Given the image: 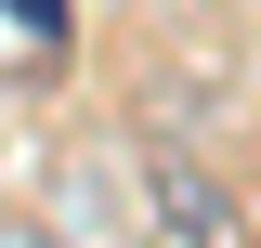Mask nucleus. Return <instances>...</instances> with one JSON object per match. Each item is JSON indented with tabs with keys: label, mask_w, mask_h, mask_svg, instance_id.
<instances>
[{
	"label": "nucleus",
	"mask_w": 261,
	"mask_h": 248,
	"mask_svg": "<svg viewBox=\"0 0 261 248\" xmlns=\"http://www.w3.org/2000/svg\"><path fill=\"white\" fill-rule=\"evenodd\" d=\"M13 27H39V39H65V0H0Z\"/></svg>",
	"instance_id": "obj_1"
},
{
	"label": "nucleus",
	"mask_w": 261,
	"mask_h": 248,
	"mask_svg": "<svg viewBox=\"0 0 261 248\" xmlns=\"http://www.w3.org/2000/svg\"><path fill=\"white\" fill-rule=\"evenodd\" d=\"M0 248H53V235H39V222H0Z\"/></svg>",
	"instance_id": "obj_2"
}]
</instances>
